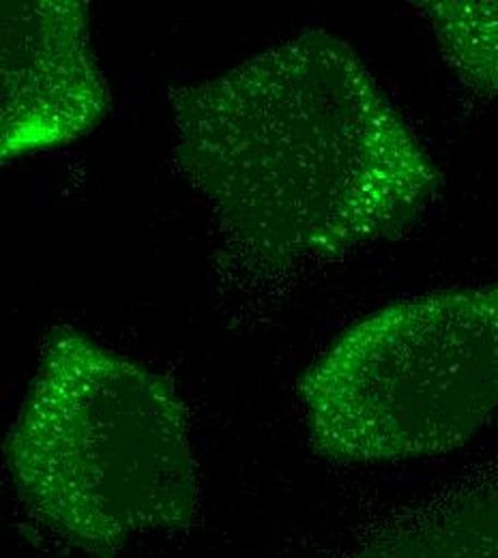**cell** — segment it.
<instances>
[{
  "instance_id": "6da1fadb",
  "label": "cell",
  "mask_w": 498,
  "mask_h": 558,
  "mask_svg": "<svg viewBox=\"0 0 498 558\" xmlns=\"http://www.w3.org/2000/svg\"><path fill=\"white\" fill-rule=\"evenodd\" d=\"M174 157L228 245L288 267L404 232L438 170L361 57L305 31L174 88Z\"/></svg>"
},
{
  "instance_id": "7a4b0ae2",
  "label": "cell",
  "mask_w": 498,
  "mask_h": 558,
  "mask_svg": "<svg viewBox=\"0 0 498 558\" xmlns=\"http://www.w3.org/2000/svg\"><path fill=\"white\" fill-rule=\"evenodd\" d=\"M31 515L82 555L181 533L201 507L190 418L161 374L73 329H54L4 442Z\"/></svg>"
},
{
  "instance_id": "3957f363",
  "label": "cell",
  "mask_w": 498,
  "mask_h": 558,
  "mask_svg": "<svg viewBox=\"0 0 498 558\" xmlns=\"http://www.w3.org/2000/svg\"><path fill=\"white\" fill-rule=\"evenodd\" d=\"M312 449L333 462L445 456L498 413V286L387 305L301 378Z\"/></svg>"
},
{
  "instance_id": "277c9868",
  "label": "cell",
  "mask_w": 498,
  "mask_h": 558,
  "mask_svg": "<svg viewBox=\"0 0 498 558\" xmlns=\"http://www.w3.org/2000/svg\"><path fill=\"white\" fill-rule=\"evenodd\" d=\"M2 161L72 144L112 108L75 0L2 2Z\"/></svg>"
},
{
  "instance_id": "5b68a950",
  "label": "cell",
  "mask_w": 498,
  "mask_h": 558,
  "mask_svg": "<svg viewBox=\"0 0 498 558\" xmlns=\"http://www.w3.org/2000/svg\"><path fill=\"white\" fill-rule=\"evenodd\" d=\"M347 558H498V484L422 509Z\"/></svg>"
},
{
  "instance_id": "8992f818",
  "label": "cell",
  "mask_w": 498,
  "mask_h": 558,
  "mask_svg": "<svg viewBox=\"0 0 498 558\" xmlns=\"http://www.w3.org/2000/svg\"><path fill=\"white\" fill-rule=\"evenodd\" d=\"M445 61L473 90L498 97V0L424 2Z\"/></svg>"
}]
</instances>
